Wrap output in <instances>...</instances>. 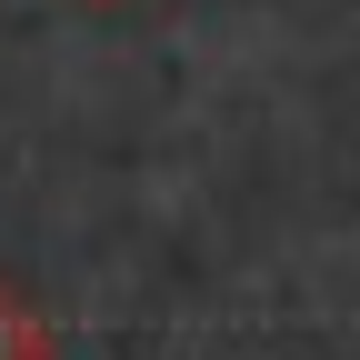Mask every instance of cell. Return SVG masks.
Masks as SVG:
<instances>
[{
	"label": "cell",
	"mask_w": 360,
	"mask_h": 360,
	"mask_svg": "<svg viewBox=\"0 0 360 360\" xmlns=\"http://www.w3.org/2000/svg\"><path fill=\"white\" fill-rule=\"evenodd\" d=\"M0 360H51V321L30 310V290L0 281Z\"/></svg>",
	"instance_id": "6da1fadb"
}]
</instances>
